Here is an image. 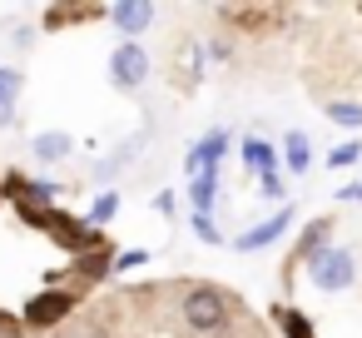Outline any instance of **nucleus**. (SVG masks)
Returning <instances> with one entry per match:
<instances>
[{
  "label": "nucleus",
  "instance_id": "393cba45",
  "mask_svg": "<svg viewBox=\"0 0 362 338\" xmlns=\"http://www.w3.org/2000/svg\"><path fill=\"white\" fill-rule=\"evenodd\" d=\"M21 328H16V318H6V313H0V338H16Z\"/></svg>",
  "mask_w": 362,
  "mask_h": 338
},
{
  "label": "nucleus",
  "instance_id": "5701e85b",
  "mask_svg": "<svg viewBox=\"0 0 362 338\" xmlns=\"http://www.w3.org/2000/svg\"><path fill=\"white\" fill-rule=\"evenodd\" d=\"M258 194H263V199H283V179H278V174H263V179H258Z\"/></svg>",
  "mask_w": 362,
  "mask_h": 338
},
{
  "label": "nucleus",
  "instance_id": "423d86ee",
  "mask_svg": "<svg viewBox=\"0 0 362 338\" xmlns=\"http://www.w3.org/2000/svg\"><path fill=\"white\" fill-rule=\"evenodd\" d=\"M288 224H293V204H288V209H278V214H268V219H263V224H253L248 234H238V239H233V249H238V254H258V249L278 244V239L288 234Z\"/></svg>",
  "mask_w": 362,
  "mask_h": 338
},
{
  "label": "nucleus",
  "instance_id": "aec40b11",
  "mask_svg": "<svg viewBox=\"0 0 362 338\" xmlns=\"http://www.w3.org/2000/svg\"><path fill=\"white\" fill-rule=\"evenodd\" d=\"M357 159H362V145H357V140H347V145H337V150L327 154L332 169H347V164H357Z\"/></svg>",
  "mask_w": 362,
  "mask_h": 338
},
{
  "label": "nucleus",
  "instance_id": "a211bd4d",
  "mask_svg": "<svg viewBox=\"0 0 362 338\" xmlns=\"http://www.w3.org/2000/svg\"><path fill=\"white\" fill-rule=\"evenodd\" d=\"M332 125H342V130H362V105L357 100H327V110H322Z\"/></svg>",
  "mask_w": 362,
  "mask_h": 338
},
{
  "label": "nucleus",
  "instance_id": "1a4fd4ad",
  "mask_svg": "<svg viewBox=\"0 0 362 338\" xmlns=\"http://www.w3.org/2000/svg\"><path fill=\"white\" fill-rule=\"evenodd\" d=\"M30 154H35L40 164H60V159L75 154V140H70L65 130H40V135L30 140Z\"/></svg>",
  "mask_w": 362,
  "mask_h": 338
},
{
  "label": "nucleus",
  "instance_id": "6ab92c4d",
  "mask_svg": "<svg viewBox=\"0 0 362 338\" xmlns=\"http://www.w3.org/2000/svg\"><path fill=\"white\" fill-rule=\"evenodd\" d=\"M115 214H119V194H115V189H105V194L90 204V219H85V224H90V229H100V224H110Z\"/></svg>",
  "mask_w": 362,
  "mask_h": 338
},
{
  "label": "nucleus",
  "instance_id": "7ed1b4c3",
  "mask_svg": "<svg viewBox=\"0 0 362 338\" xmlns=\"http://www.w3.org/2000/svg\"><path fill=\"white\" fill-rule=\"evenodd\" d=\"M313 288H322V293H342V288H352V278H357V259H352V249H322L313 264Z\"/></svg>",
  "mask_w": 362,
  "mask_h": 338
},
{
  "label": "nucleus",
  "instance_id": "2eb2a0df",
  "mask_svg": "<svg viewBox=\"0 0 362 338\" xmlns=\"http://www.w3.org/2000/svg\"><path fill=\"white\" fill-rule=\"evenodd\" d=\"M189 199H194V214H214V199H218V169H204V174H194V184H189Z\"/></svg>",
  "mask_w": 362,
  "mask_h": 338
},
{
  "label": "nucleus",
  "instance_id": "4468645a",
  "mask_svg": "<svg viewBox=\"0 0 362 338\" xmlns=\"http://www.w3.org/2000/svg\"><path fill=\"white\" fill-rule=\"evenodd\" d=\"M70 274H80L85 283H100V278H110V274H115V254H110L105 244H95L90 254H80V264H75Z\"/></svg>",
  "mask_w": 362,
  "mask_h": 338
},
{
  "label": "nucleus",
  "instance_id": "f03ea898",
  "mask_svg": "<svg viewBox=\"0 0 362 338\" xmlns=\"http://www.w3.org/2000/svg\"><path fill=\"white\" fill-rule=\"evenodd\" d=\"M35 229H45L60 249H70V254H90L95 244H105L85 219H75V214H65V209H50V214H40V224Z\"/></svg>",
  "mask_w": 362,
  "mask_h": 338
},
{
  "label": "nucleus",
  "instance_id": "9d476101",
  "mask_svg": "<svg viewBox=\"0 0 362 338\" xmlns=\"http://www.w3.org/2000/svg\"><path fill=\"white\" fill-rule=\"evenodd\" d=\"M278 164H283L293 179L313 169V145H308V135H303V130H288V140H283V150H278Z\"/></svg>",
  "mask_w": 362,
  "mask_h": 338
},
{
  "label": "nucleus",
  "instance_id": "f8f14e48",
  "mask_svg": "<svg viewBox=\"0 0 362 338\" xmlns=\"http://www.w3.org/2000/svg\"><path fill=\"white\" fill-rule=\"evenodd\" d=\"M268 313H273V323H278L283 338H317V328H313V318H308L303 308H293V303H273Z\"/></svg>",
  "mask_w": 362,
  "mask_h": 338
},
{
  "label": "nucleus",
  "instance_id": "f257e3e1",
  "mask_svg": "<svg viewBox=\"0 0 362 338\" xmlns=\"http://www.w3.org/2000/svg\"><path fill=\"white\" fill-rule=\"evenodd\" d=\"M184 323L194 328V333H218L223 323H228V298H223V288H214V283H194L189 293H184Z\"/></svg>",
  "mask_w": 362,
  "mask_h": 338
},
{
  "label": "nucleus",
  "instance_id": "6e6552de",
  "mask_svg": "<svg viewBox=\"0 0 362 338\" xmlns=\"http://www.w3.org/2000/svg\"><path fill=\"white\" fill-rule=\"evenodd\" d=\"M223 150H228V130H209L194 150H189V174H204V169H218V159H223Z\"/></svg>",
  "mask_w": 362,
  "mask_h": 338
},
{
  "label": "nucleus",
  "instance_id": "a878e982",
  "mask_svg": "<svg viewBox=\"0 0 362 338\" xmlns=\"http://www.w3.org/2000/svg\"><path fill=\"white\" fill-rule=\"evenodd\" d=\"M60 338H105V333H60Z\"/></svg>",
  "mask_w": 362,
  "mask_h": 338
},
{
  "label": "nucleus",
  "instance_id": "dca6fc26",
  "mask_svg": "<svg viewBox=\"0 0 362 338\" xmlns=\"http://www.w3.org/2000/svg\"><path fill=\"white\" fill-rule=\"evenodd\" d=\"M105 16L100 6H50L45 11V30H60V26H75V21H95Z\"/></svg>",
  "mask_w": 362,
  "mask_h": 338
},
{
  "label": "nucleus",
  "instance_id": "b1692460",
  "mask_svg": "<svg viewBox=\"0 0 362 338\" xmlns=\"http://www.w3.org/2000/svg\"><path fill=\"white\" fill-rule=\"evenodd\" d=\"M154 209H159V214H174V194H169V189H164V194H154Z\"/></svg>",
  "mask_w": 362,
  "mask_h": 338
},
{
  "label": "nucleus",
  "instance_id": "0eeeda50",
  "mask_svg": "<svg viewBox=\"0 0 362 338\" xmlns=\"http://www.w3.org/2000/svg\"><path fill=\"white\" fill-rule=\"evenodd\" d=\"M105 16L119 26V35H129V40H134V35H144V30L154 26V16H159V11L149 6V0H119V6H110Z\"/></svg>",
  "mask_w": 362,
  "mask_h": 338
},
{
  "label": "nucleus",
  "instance_id": "4be33fe9",
  "mask_svg": "<svg viewBox=\"0 0 362 338\" xmlns=\"http://www.w3.org/2000/svg\"><path fill=\"white\" fill-rule=\"evenodd\" d=\"M144 264H149L144 249H124V254H115V274H129V269H144Z\"/></svg>",
  "mask_w": 362,
  "mask_h": 338
},
{
  "label": "nucleus",
  "instance_id": "f3484780",
  "mask_svg": "<svg viewBox=\"0 0 362 338\" xmlns=\"http://www.w3.org/2000/svg\"><path fill=\"white\" fill-rule=\"evenodd\" d=\"M327 234H332V224H327V219H313V224H308V234H303V244H298V259H308V264H313V259L327 249Z\"/></svg>",
  "mask_w": 362,
  "mask_h": 338
},
{
  "label": "nucleus",
  "instance_id": "20e7f679",
  "mask_svg": "<svg viewBox=\"0 0 362 338\" xmlns=\"http://www.w3.org/2000/svg\"><path fill=\"white\" fill-rule=\"evenodd\" d=\"M149 80V50L139 40H119L110 55V85L115 90H139Z\"/></svg>",
  "mask_w": 362,
  "mask_h": 338
},
{
  "label": "nucleus",
  "instance_id": "ddd939ff",
  "mask_svg": "<svg viewBox=\"0 0 362 338\" xmlns=\"http://www.w3.org/2000/svg\"><path fill=\"white\" fill-rule=\"evenodd\" d=\"M21 90H25V75H21L16 65H0V130L16 125V100H21Z\"/></svg>",
  "mask_w": 362,
  "mask_h": 338
},
{
  "label": "nucleus",
  "instance_id": "9b49d317",
  "mask_svg": "<svg viewBox=\"0 0 362 338\" xmlns=\"http://www.w3.org/2000/svg\"><path fill=\"white\" fill-rule=\"evenodd\" d=\"M243 169L258 174V179H263V174H278V150H273L268 140L248 135V140H243Z\"/></svg>",
  "mask_w": 362,
  "mask_h": 338
},
{
  "label": "nucleus",
  "instance_id": "412c9836",
  "mask_svg": "<svg viewBox=\"0 0 362 338\" xmlns=\"http://www.w3.org/2000/svg\"><path fill=\"white\" fill-rule=\"evenodd\" d=\"M194 234L209 244V249H218L223 244V234H218V224H214V214H194Z\"/></svg>",
  "mask_w": 362,
  "mask_h": 338
},
{
  "label": "nucleus",
  "instance_id": "39448f33",
  "mask_svg": "<svg viewBox=\"0 0 362 338\" xmlns=\"http://www.w3.org/2000/svg\"><path fill=\"white\" fill-rule=\"evenodd\" d=\"M75 313V293L70 288H45V293H35L30 303H25V323L30 328H55V323H65Z\"/></svg>",
  "mask_w": 362,
  "mask_h": 338
}]
</instances>
